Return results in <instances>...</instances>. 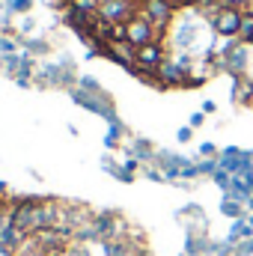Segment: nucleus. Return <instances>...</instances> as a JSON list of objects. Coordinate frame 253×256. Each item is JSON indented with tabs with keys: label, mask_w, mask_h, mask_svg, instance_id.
Here are the masks:
<instances>
[{
	"label": "nucleus",
	"mask_w": 253,
	"mask_h": 256,
	"mask_svg": "<svg viewBox=\"0 0 253 256\" xmlns=\"http://www.w3.org/2000/svg\"><path fill=\"white\" fill-rule=\"evenodd\" d=\"M244 12H248V6H238V3H230V0H226V6H220V9L214 12V18H212L214 33L224 36V39H236V36L242 33Z\"/></svg>",
	"instance_id": "nucleus-1"
},
{
	"label": "nucleus",
	"mask_w": 253,
	"mask_h": 256,
	"mask_svg": "<svg viewBox=\"0 0 253 256\" xmlns=\"http://www.w3.org/2000/svg\"><path fill=\"white\" fill-rule=\"evenodd\" d=\"M122 30H126V42L134 48V51H137V48H143V45L161 42V33H158V30H155V27H152V24H149L143 15H140V12H137L131 21H128Z\"/></svg>",
	"instance_id": "nucleus-2"
},
{
	"label": "nucleus",
	"mask_w": 253,
	"mask_h": 256,
	"mask_svg": "<svg viewBox=\"0 0 253 256\" xmlns=\"http://www.w3.org/2000/svg\"><path fill=\"white\" fill-rule=\"evenodd\" d=\"M224 66H226L232 74H242V72L248 68V48H244V42L226 48V54H224Z\"/></svg>",
	"instance_id": "nucleus-3"
},
{
	"label": "nucleus",
	"mask_w": 253,
	"mask_h": 256,
	"mask_svg": "<svg viewBox=\"0 0 253 256\" xmlns=\"http://www.w3.org/2000/svg\"><path fill=\"white\" fill-rule=\"evenodd\" d=\"M0 256H15V250H9V248H3V244H0Z\"/></svg>",
	"instance_id": "nucleus-4"
},
{
	"label": "nucleus",
	"mask_w": 253,
	"mask_h": 256,
	"mask_svg": "<svg viewBox=\"0 0 253 256\" xmlns=\"http://www.w3.org/2000/svg\"><path fill=\"white\" fill-rule=\"evenodd\" d=\"M250 45H253V36H250Z\"/></svg>",
	"instance_id": "nucleus-5"
}]
</instances>
